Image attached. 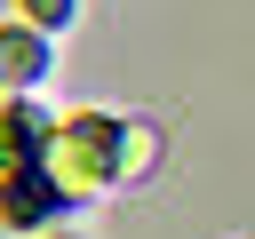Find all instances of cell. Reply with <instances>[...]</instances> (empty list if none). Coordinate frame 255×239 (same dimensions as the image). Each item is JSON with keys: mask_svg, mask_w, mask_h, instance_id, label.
Returning <instances> with one entry per match:
<instances>
[{"mask_svg": "<svg viewBox=\"0 0 255 239\" xmlns=\"http://www.w3.org/2000/svg\"><path fill=\"white\" fill-rule=\"evenodd\" d=\"M151 159H159V135L143 120H120V175L135 183V175H151Z\"/></svg>", "mask_w": 255, "mask_h": 239, "instance_id": "obj_3", "label": "cell"}, {"mask_svg": "<svg viewBox=\"0 0 255 239\" xmlns=\"http://www.w3.org/2000/svg\"><path fill=\"white\" fill-rule=\"evenodd\" d=\"M16 16H24L32 32H56V24H72V0H24Z\"/></svg>", "mask_w": 255, "mask_h": 239, "instance_id": "obj_4", "label": "cell"}, {"mask_svg": "<svg viewBox=\"0 0 255 239\" xmlns=\"http://www.w3.org/2000/svg\"><path fill=\"white\" fill-rule=\"evenodd\" d=\"M40 175L56 183V199H96L104 183H120V120L104 112L56 120L40 135Z\"/></svg>", "mask_w": 255, "mask_h": 239, "instance_id": "obj_1", "label": "cell"}, {"mask_svg": "<svg viewBox=\"0 0 255 239\" xmlns=\"http://www.w3.org/2000/svg\"><path fill=\"white\" fill-rule=\"evenodd\" d=\"M40 80V32L32 24H8L0 32V96H24Z\"/></svg>", "mask_w": 255, "mask_h": 239, "instance_id": "obj_2", "label": "cell"}]
</instances>
